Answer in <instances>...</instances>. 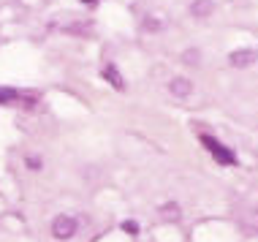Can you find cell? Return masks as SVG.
Returning <instances> with one entry per match:
<instances>
[{
	"mask_svg": "<svg viewBox=\"0 0 258 242\" xmlns=\"http://www.w3.org/2000/svg\"><path fill=\"white\" fill-rule=\"evenodd\" d=\"M236 223L250 234H258V207H236Z\"/></svg>",
	"mask_w": 258,
	"mask_h": 242,
	"instance_id": "obj_3",
	"label": "cell"
},
{
	"mask_svg": "<svg viewBox=\"0 0 258 242\" xmlns=\"http://www.w3.org/2000/svg\"><path fill=\"white\" fill-rule=\"evenodd\" d=\"M201 142H204V147L209 150V155H212L220 166H234V163H236L234 153L226 147V144H220L218 139H215V136H201Z\"/></svg>",
	"mask_w": 258,
	"mask_h": 242,
	"instance_id": "obj_1",
	"label": "cell"
},
{
	"mask_svg": "<svg viewBox=\"0 0 258 242\" xmlns=\"http://www.w3.org/2000/svg\"><path fill=\"white\" fill-rule=\"evenodd\" d=\"M82 3H85V6H93V3H95V0H82Z\"/></svg>",
	"mask_w": 258,
	"mask_h": 242,
	"instance_id": "obj_10",
	"label": "cell"
},
{
	"mask_svg": "<svg viewBox=\"0 0 258 242\" xmlns=\"http://www.w3.org/2000/svg\"><path fill=\"white\" fill-rule=\"evenodd\" d=\"M52 234L57 239H71L76 234V218L71 215H57L52 220Z\"/></svg>",
	"mask_w": 258,
	"mask_h": 242,
	"instance_id": "obj_2",
	"label": "cell"
},
{
	"mask_svg": "<svg viewBox=\"0 0 258 242\" xmlns=\"http://www.w3.org/2000/svg\"><path fill=\"white\" fill-rule=\"evenodd\" d=\"M187 60H190V63H193V66H196V60H199V54H196V52H193V49H190V52H185V63H187Z\"/></svg>",
	"mask_w": 258,
	"mask_h": 242,
	"instance_id": "obj_9",
	"label": "cell"
},
{
	"mask_svg": "<svg viewBox=\"0 0 258 242\" xmlns=\"http://www.w3.org/2000/svg\"><path fill=\"white\" fill-rule=\"evenodd\" d=\"M169 93L174 95V98H179V101H185V98H190L193 95V82H187L182 77H174L169 82Z\"/></svg>",
	"mask_w": 258,
	"mask_h": 242,
	"instance_id": "obj_5",
	"label": "cell"
},
{
	"mask_svg": "<svg viewBox=\"0 0 258 242\" xmlns=\"http://www.w3.org/2000/svg\"><path fill=\"white\" fill-rule=\"evenodd\" d=\"M255 60H258V52H253V49H236L228 54V66H234V68H247Z\"/></svg>",
	"mask_w": 258,
	"mask_h": 242,
	"instance_id": "obj_4",
	"label": "cell"
},
{
	"mask_svg": "<svg viewBox=\"0 0 258 242\" xmlns=\"http://www.w3.org/2000/svg\"><path fill=\"white\" fill-rule=\"evenodd\" d=\"M14 101H17V90L0 87V103H14Z\"/></svg>",
	"mask_w": 258,
	"mask_h": 242,
	"instance_id": "obj_8",
	"label": "cell"
},
{
	"mask_svg": "<svg viewBox=\"0 0 258 242\" xmlns=\"http://www.w3.org/2000/svg\"><path fill=\"white\" fill-rule=\"evenodd\" d=\"M212 9H215L212 0H193V3H190V14H193L196 19L209 17V14H212Z\"/></svg>",
	"mask_w": 258,
	"mask_h": 242,
	"instance_id": "obj_6",
	"label": "cell"
},
{
	"mask_svg": "<svg viewBox=\"0 0 258 242\" xmlns=\"http://www.w3.org/2000/svg\"><path fill=\"white\" fill-rule=\"evenodd\" d=\"M103 77H106V79L111 82V87H117V90H122V87H125V79L120 77V74H117V68L111 66V63H109L106 68H103Z\"/></svg>",
	"mask_w": 258,
	"mask_h": 242,
	"instance_id": "obj_7",
	"label": "cell"
}]
</instances>
